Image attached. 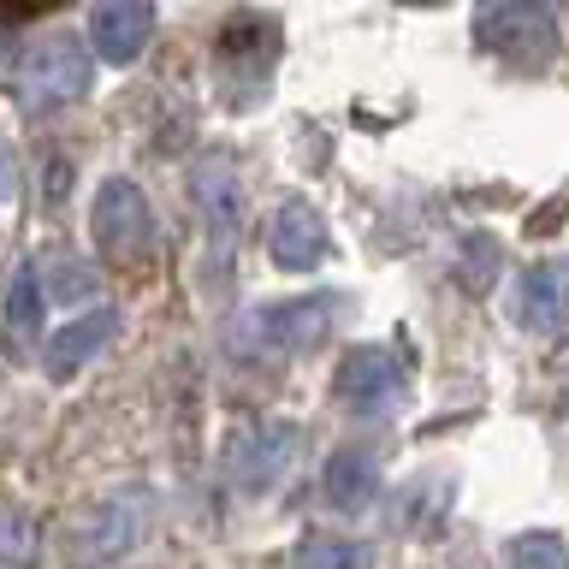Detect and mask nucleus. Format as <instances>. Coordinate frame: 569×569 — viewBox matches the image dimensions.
I'll return each instance as SVG.
<instances>
[{
    "label": "nucleus",
    "instance_id": "obj_1",
    "mask_svg": "<svg viewBox=\"0 0 569 569\" xmlns=\"http://www.w3.org/2000/svg\"><path fill=\"white\" fill-rule=\"evenodd\" d=\"M154 498L149 492H107L96 505L71 510L60 528V563L66 569H107L119 558H131L149 533Z\"/></svg>",
    "mask_w": 569,
    "mask_h": 569
},
{
    "label": "nucleus",
    "instance_id": "obj_2",
    "mask_svg": "<svg viewBox=\"0 0 569 569\" xmlns=\"http://www.w3.org/2000/svg\"><path fill=\"white\" fill-rule=\"evenodd\" d=\"M338 297H291V302H267V309L243 315L231 327V350L238 356H302L320 345V332L332 327Z\"/></svg>",
    "mask_w": 569,
    "mask_h": 569
},
{
    "label": "nucleus",
    "instance_id": "obj_3",
    "mask_svg": "<svg viewBox=\"0 0 569 569\" xmlns=\"http://www.w3.org/2000/svg\"><path fill=\"white\" fill-rule=\"evenodd\" d=\"M475 42L498 53V60L522 66V71H546L558 60V24L540 0H498V7L475 12Z\"/></svg>",
    "mask_w": 569,
    "mask_h": 569
},
{
    "label": "nucleus",
    "instance_id": "obj_4",
    "mask_svg": "<svg viewBox=\"0 0 569 569\" xmlns=\"http://www.w3.org/2000/svg\"><path fill=\"white\" fill-rule=\"evenodd\" d=\"M89 83H96V60H89V48H78L71 36L36 42L24 53V66H18V96H24L30 113H53V107L83 101Z\"/></svg>",
    "mask_w": 569,
    "mask_h": 569
},
{
    "label": "nucleus",
    "instance_id": "obj_5",
    "mask_svg": "<svg viewBox=\"0 0 569 569\" xmlns=\"http://www.w3.org/2000/svg\"><path fill=\"white\" fill-rule=\"evenodd\" d=\"M297 445H302V427L297 421H279V416L243 421L238 433H231V445H226V480L238 492L279 487V475L297 462Z\"/></svg>",
    "mask_w": 569,
    "mask_h": 569
},
{
    "label": "nucleus",
    "instance_id": "obj_6",
    "mask_svg": "<svg viewBox=\"0 0 569 569\" xmlns=\"http://www.w3.org/2000/svg\"><path fill=\"white\" fill-rule=\"evenodd\" d=\"M89 226H96V243L113 261H137V256H149V243H154V208L131 178H107Z\"/></svg>",
    "mask_w": 569,
    "mask_h": 569
},
{
    "label": "nucleus",
    "instance_id": "obj_7",
    "mask_svg": "<svg viewBox=\"0 0 569 569\" xmlns=\"http://www.w3.org/2000/svg\"><path fill=\"white\" fill-rule=\"evenodd\" d=\"M338 403L345 409H362V416H380V409L398 403V391H403V368H398V356L380 350V345H362V350H350L345 362H338Z\"/></svg>",
    "mask_w": 569,
    "mask_h": 569
},
{
    "label": "nucleus",
    "instance_id": "obj_8",
    "mask_svg": "<svg viewBox=\"0 0 569 569\" xmlns=\"http://www.w3.org/2000/svg\"><path fill=\"white\" fill-rule=\"evenodd\" d=\"M510 315H516V327H528V332L569 327V261H533L522 273V284H516Z\"/></svg>",
    "mask_w": 569,
    "mask_h": 569
},
{
    "label": "nucleus",
    "instance_id": "obj_9",
    "mask_svg": "<svg viewBox=\"0 0 569 569\" xmlns=\"http://www.w3.org/2000/svg\"><path fill=\"white\" fill-rule=\"evenodd\" d=\"M267 256H273L284 273H309V267L327 261V220L309 202H284L267 226Z\"/></svg>",
    "mask_w": 569,
    "mask_h": 569
},
{
    "label": "nucleus",
    "instance_id": "obj_10",
    "mask_svg": "<svg viewBox=\"0 0 569 569\" xmlns=\"http://www.w3.org/2000/svg\"><path fill=\"white\" fill-rule=\"evenodd\" d=\"M149 30H154L149 0H101V7L89 12V42H96V53L107 66L137 60L142 42H149Z\"/></svg>",
    "mask_w": 569,
    "mask_h": 569
},
{
    "label": "nucleus",
    "instance_id": "obj_11",
    "mask_svg": "<svg viewBox=\"0 0 569 569\" xmlns=\"http://www.w3.org/2000/svg\"><path fill=\"white\" fill-rule=\"evenodd\" d=\"M373 487H380V457L368 451V445H338L327 457V475H320V498H327L332 510H362Z\"/></svg>",
    "mask_w": 569,
    "mask_h": 569
},
{
    "label": "nucleus",
    "instance_id": "obj_12",
    "mask_svg": "<svg viewBox=\"0 0 569 569\" xmlns=\"http://www.w3.org/2000/svg\"><path fill=\"white\" fill-rule=\"evenodd\" d=\"M113 332H119V315H113V309L78 315L71 327H60V332L48 338V373H53V380H71L83 362H96V350H101Z\"/></svg>",
    "mask_w": 569,
    "mask_h": 569
},
{
    "label": "nucleus",
    "instance_id": "obj_13",
    "mask_svg": "<svg viewBox=\"0 0 569 569\" xmlns=\"http://www.w3.org/2000/svg\"><path fill=\"white\" fill-rule=\"evenodd\" d=\"M190 190L196 202H202L208 226L231 238V231L243 226V184H238V167H226V160H202V167L190 172Z\"/></svg>",
    "mask_w": 569,
    "mask_h": 569
},
{
    "label": "nucleus",
    "instance_id": "obj_14",
    "mask_svg": "<svg viewBox=\"0 0 569 569\" xmlns=\"http://www.w3.org/2000/svg\"><path fill=\"white\" fill-rule=\"evenodd\" d=\"M297 569H368V546L338 540V533H315V540L297 551Z\"/></svg>",
    "mask_w": 569,
    "mask_h": 569
},
{
    "label": "nucleus",
    "instance_id": "obj_15",
    "mask_svg": "<svg viewBox=\"0 0 569 569\" xmlns=\"http://www.w3.org/2000/svg\"><path fill=\"white\" fill-rule=\"evenodd\" d=\"M30 551H36V522H30V510L0 505V569L30 563Z\"/></svg>",
    "mask_w": 569,
    "mask_h": 569
},
{
    "label": "nucleus",
    "instance_id": "obj_16",
    "mask_svg": "<svg viewBox=\"0 0 569 569\" xmlns=\"http://www.w3.org/2000/svg\"><path fill=\"white\" fill-rule=\"evenodd\" d=\"M510 569H569V546L558 533H516L510 540Z\"/></svg>",
    "mask_w": 569,
    "mask_h": 569
},
{
    "label": "nucleus",
    "instance_id": "obj_17",
    "mask_svg": "<svg viewBox=\"0 0 569 569\" xmlns=\"http://www.w3.org/2000/svg\"><path fill=\"white\" fill-rule=\"evenodd\" d=\"M7 320H12L18 332H36V320H42V284H36V267H18V273H12Z\"/></svg>",
    "mask_w": 569,
    "mask_h": 569
},
{
    "label": "nucleus",
    "instance_id": "obj_18",
    "mask_svg": "<svg viewBox=\"0 0 569 569\" xmlns=\"http://www.w3.org/2000/svg\"><path fill=\"white\" fill-rule=\"evenodd\" d=\"M498 261H505V256H498V243L492 238H469V243H462V284H469V291H492V279H498Z\"/></svg>",
    "mask_w": 569,
    "mask_h": 569
},
{
    "label": "nucleus",
    "instance_id": "obj_19",
    "mask_svg": "<svg viewBox=\"0 0 569 569\" xmlns=\"http://www.w3.org/2000/svg\"><path fill=\"white\" fill-rule=\"evenodd\" d=\"M42 291H53V297H83V291H89V273H83L78 261H60V267L48 273Z\"/></svg>",
    "mask_w": 569,
    "mask_h": 569
},
{
    "label": "nucleus",
    "instance_id": "obj_20",
    "mask_svg": "<svg viewBox=\"0 0 569 569\" xmlns=\"http://www.w3.org/2000/svg\"><path fill=\"white\" fill-rule=\"evenodd\" d=\"M12 184H18V178H12V160L0 154V196H12Z\"/></svg>",
    "mask_w": 569,
    "mask_h": 569
}]
</instances>
